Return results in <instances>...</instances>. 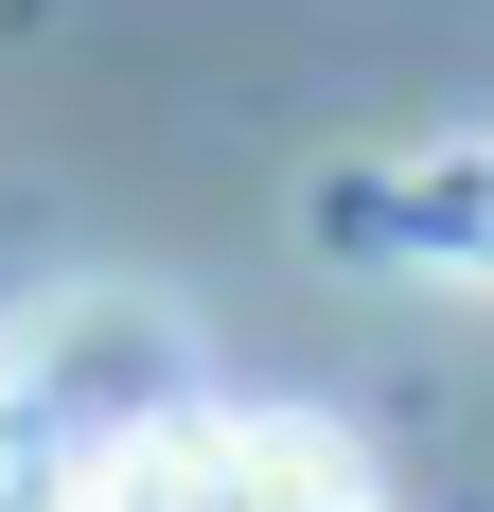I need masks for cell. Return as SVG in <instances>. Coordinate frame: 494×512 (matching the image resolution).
Here are the masks:
<instances>
[{
    "label": "cell",
    "mask_w": 494,
    "mask_h": 512,
    "mask_svg": "<svg viewBox=\"0 0 494 512\" xmlns=\"http://www.w3.org/2000/svg\"><path fill=\"white\" fill-rule=\"evenodd\" d=\"M300 512H389V495H371V477H336V495H300Z\"/></svg>",
    "instance_id": "277c9868"
},
{
    "label": "cell",
    "mask_w": 494,
    "mask_h": 512,
    "mask_svg": "<svg viewBox=\"0 0 494 512\" xmlns=\"http://www.w3.org/2000/svg\"><path fill=\"white\" fill-rule=\"evenodd\" d=\"M336 477H353L336 424H300V407H212V389H195V407L142 424L71 512H300V495H336Z\"/></svg>",
    "instance_id": "3957f363"
},
{
    "label": "cell",
    "mask_w": 494,
    "mask_h": 512,
    "mask_svg": "<svg viewBox=\"0 0 494 512\" xmlns=\"http://www.w3.org/2000/svg\"><path fill=\"white\" fill-rule=\"evenodd\" d=\"M300 230L371 283H459L494 301V142H389V159H318Z\"/></svg>",
    "instance_id": "7a4b0ae2"
},
{
    "label": "cell",
    "mask_w": 494,
    "mask_h": 512,
    "mask_svg": "<svg viewBox=\"0 0 494 512\" xmlns=\"http://www.w3.org/2000/svg\"><path fill=\"white\" fill-rule=\"evenodd\" d=\"M177 407H195V318L159 283H53L36 318H0V512H71Z\"/></svg>",
    "instance_id": "6da1fadb"
}]
</instances>
